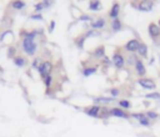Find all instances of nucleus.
Returning <instances> with one entry per match:
<instances>
[{"label": "nucleus", "mask_w": 160, "mask_h": 137, "mask_svg": "<svg viewBox=\"0 0 160 137\" xmlns=\"http://www.w3.org/2000/svg\"><path fill=\"white\" fill-rule=\"evenodd\" d=\"M159 24H160V20H159Z\"/></svg>", "instance_id": "obj_33"}, {"label": "nucleus", "mask_w": 160, "mask_h": 137, "mask_svg": "<svg viewBox=\"0 0 160 137\" xmlns=\"http://www.w3.org/2000/svg\"><path fill=\"white\" fill-rule=\"evenodd\" d=\"M51 70H53L51 62H50V61H44V62L41 64L40 68H39V73H40V75L43 76V79H45L46 76H50Z\"/></svg>", "instance_id": "obj_2"}, {"label": "nucleus", "mask_w": 160, "mask_h": 137, "mask_svg": "<svg viewBox=\"0 0 160 137\" xmlns=\"http://www.w3.org/2000/svg\"><path fill=\"white\" fill-rule=\"evenodd\" d=\"M44 8V5L43 4H38V5H35V10H41Z\"/></svg>", "instance_id": "obj_28"}, {"label": "nucleus", "mask_w": 160, "mask_h": 137, "mask_svg": "<svg viewBox=\"0 0 160 137\" xmlns=\"http://www.w3.org/2000/svg\"><path fill=\"white\" fill-rule=\"evenodd\" d=\"M51 3H53V0H44V6H49V5H51Z\"/></svg>", "instance_id": "obj_27"}, {"label": "nucleus", "mask_w": 160, "mask_h": 137, "mask_svg": "<svg viewBox=\"0 0 160 137\" xmlns=\"http://www.w3.org/2000/svg\"><path fill=\"white\" fill-rule=\"evenodd\" d=\"M31 19H40L41 20V15H31Z\"/></svg>", "instance_id": "obj_30"}, {"label": "nucleus", "mask_w": 160, "mask_h": 137, "mask_svg": "<svg viewBox=\"0 0 160 137\" xmlns=\"http://www.w3.org/2000/svg\"><path fill=\"white\" fill-rule=\"evenodd\" d=\"M138 84H139L140 86H143L144 89H148V90L155 89V84H154V81L150 80V79H140V80L138 81Z\"/></svg>", "instance_id": "obj_6"}, {"label": "nucleus", "mask_w": 160, "mask_h": 137, "mask_svg": "<svg viewBox=\"0 0 160 137\" xmlns=\"http://www.w3.org/2000/svg\"><path fill=\"white\" fill-rule=\"evenodd\" d=\"M95 71H97V68H95V67H90V68H85V70H84V75H85V76H89V75H91V74H94Z\"/></svg>", "instance_id": "obj_19"}, {"label": "nucleus", "mask_w": 160, "mask_h": 137, "mask_svg": "<svg viewBox=\"0 0 160 137\" xmlns=\"http://www.w3.org/2000/svg\"><path fill=\"white\" fill-rule=\"evenodd\" d=\"M148 31H149V35H150L153 39H156L158 36H160V27H159L155 23H150V24H149Z\"/></svg>", "instance_id": "obj_3"}, {"label": "nucleus", "mask_w": 160, "mask_h": 137, "mask_svg": "<svg viewBox=\"0 0 160 137\" xmlns=\"http://www.w3.org/2000/svg\"><path fill=\"white\" fill-rule=\"evenodd\" d=\"M89 9H90V10H94V11L100 10V9H102V3L99 2V0H94V2H90Z\"/></svg>", "instance_id": "obj_13"}, {"label": "nucleus", "mask_w": 160, "mask_h": 137, "mask_svg": "<svg viewBox=\"0 0 160 137\" xmlns=\"http://www.w3.org/2000/svg\"><path fill=\"white\" fill-rule=\"evenodd\" d=\"M14 62H15L18 66H23V65L25 64V60H24L23 57H15V59H14Z\"/></svg>", "instance_id": "obj_21"}, {"label": "nucleus", "mask_w": 160, "mask_h": 137, "mask_svg": "<svg viewBox=\"0 0 160 137\" xmlns=\"http://www.w3.org/2000/svg\"><path fill=\"white\" fill-rule=\"evenodd\" d=\"M113 62H114V65L116 66V67H119V68H121L123 66H124V64H125V60H124V57H123V55L121 54H114V56H113Z\"/></svg>", "instance_id": "obj_7"}, {"label": "nucleus", "mask_w": 160, "mask_h": 137, "mask_svg": "<svg viewBox=\"0 0 160 137\" xmlns=\"http://www.w3.org/2000/svg\"><path fill=\"white\" fill-rule=\"evenodd\" d=\"M105 26V20L104 19H98L95 23L91 24V27L93 29H103Z\"/></svg>", "instance_id": "obj_14"}, {"label": "nucleus", "mask_w": 160, "mask_h": 137, "mask_svg": "<svg viewBox=\"0 0 160 137\" xmlns=\"http://www.w3.org/2000/svg\"><path fill=\"white\" fill-rule=\"evenodd\" d=\"M154 4H153V0H141L138 5V9L140 11H150L153 9Z\"/></svg>", "instance_id": "obj_4"}, {"label": "nucleus", "mask_w": 160, "mask_h": 137, "mask_svg": "<svg viewBox=\"0 0 160 137\" xmlns=\"http://www.w3.org/2000/svg\"><path fill=\"white\" fill-rule=\"evenodd\" d=\"M120 14V4L119 3H114V5H113V8L110 9V11H109V16L114 20V19H118V15Z\"/></svg>", "instance_id": "obj_8"}, {"label": "nucleus", "mask_w": 160, "mask_h": 137, "mask_svg": "<svg viewBox=\"0 0 160 137\" xmlns=\"http://www.w3.org/2000/svg\"><path fill=\"white\" fill-rule=\"evenodd\" d=\"M109 114H111V115H114V116H116V117H123V118H128V117H129L126 112H124V111L120 110V109H111V111H110Z\"/></svg>", "instance_id": "obj_10"}, {"label": "nucleus", "mask_w": 160, "mask_h": 137, "mask_svg": "<svg viewBox=\"0 0 160 137\" xmlns=\"http://www.w3.org/2000/svg\"><path fill=\"white\" fill-rule=\"evenodd\" d=\"M80 20H91V18L90 16H81Z\"/></svg>", "instance_id": "obj_31"}, {"label": "nucleus", "mask_w": 160, "mask_h": 137, "mask_svg": "<svg viewBox=\"0 0 160 137\" xmlns=\"http://www.w3.org/2000/svg\"><path fill=\"white\" fill-rule=\"evenodd\" d=\"M99 112H100V107L99 106H93V107H90L88 111H86V114L88 115H90V116H98L99 115Z\"/></svg>", "instance_id": "obj_15"}, {"label": "nucleus", "mask_w": 160, "mask_h": 137, "mask_svg": "<svg viewBox=\"0 0 160 137\" xmlns=\"http://www.w3.org/2000/svg\"><path fill=\"white\" fill-rule=\"evenodd\" d=\"M111 93H113V96H116V95H119V91L114 89V90H111Z\"/></svg>", "instance_id": "obj_29"}, {"label": "nucleus", "mask_w": 160, "mask_h": 137, "mask_svg": "<svg viewBox=\"0 0 160 137\" xmlns=\"http://www.w3.org/2000/svg\"><path fill=\"white\" fill-rule=\"evenodd\" d=\"M54 25H55V23H54V21H51V26H50V31H53V29H54Z\"/></svg>", "instance_id": "obj_32"}, {"label": "nucleus", "mask_w": 160, "mask_h": 137, "mask_svg": "<svg viewBox=\"0 0 160 137\" xmlns=\"http://www.w3.org/2000/svg\"><path fill=\"white\" fill-rule=\"evenodd\" d=\"M138 54H139L141 57H146V55H148V46H146L144 43H140L139 49H138Z\"/></svg>", "instance_id": "obj_12"}, {"label": "nucleus", "mask_w": 160, "mask_h": 137, "mask_svg": "<svg viewBox=\"0 0 160 137\" xmlns=\"http://www.w3.org/2000/svg\"><path fill=\"white\" fill-rule=\"evenodd\" d=\"M133 116H134V117H136L141 125H144V126H149L150 121H149V118H148L145 115H141V114H140V115H139V114H135V115H133Z\"/></svg>", "instance_id": "obj_11"}, {"label": "nucleus", "mask_w": 160, "mask_h": 137, "mask_svg": "<svg viewBox=\"0 0 160 137\" xmlns=\"http://www.w3.org/2000/svg\"><path fill=\"white\" fill-rule=\"evenodd\" d=\"M119 105H120V107L129 109L130 107V102L129 101H119Z\"/></svg>", "instance_id": "obj_22"}, {"label": "nucleus", "mask_w": 160, "mask_h": 137, "mask_svg": "<svg viewBox=\"0 0 160 137\" xmlns=\"http://www.w3.org/2000/svg\"><path fill=\"white\" fill-rule=\"evenodd\" d=\"M111 27H113L114 31H119V30L121 29V23H120V20H119V19H114L113 23H111Z\"/></svg>", "instance_id": "obj_16"}, {"label": "nucleus", "mask_w": 160, "mask_h": 137, "mask_svg": "<svg viewBox=\"0 0 160 137\" xmlns=\"http://www.w3.org/2000/svg\"><path fill=\"white\" fill-rule=\"evenodd\" d=\"M135 68H136L138 75H140V76L146 74V68H145V66H144V64L141 61H136L135 62Z\"/></svg>", "instance_id": "obj_9"}, {"label": "nucleus", "mask_w": 160, "mask_h": 137, "mask_svg": "<svg viewBox=\"0 0 160 137\" xmlns=\"http://www.w3.org/2000/svg\"><path fill=\"white\" fill-rule=\"evenodd\" d=\"M25 6V3L23 2V0H15V2H13V8L14 9H23Z\"/></svg>", "instance_id": "obj_17"}, {"label": "nucleus", "mask_w": 160, "mask_h": 137, "mask_svg": "<svg viewBox=\"0 0 160 137\" xmlns=\"http://www.w3.org/2000/svg\"><path fill=\"white\" fill-rule=\"evenodd\" d=\"M148 98H160V93L158 92H154V93H150V95H146Z\"/></svg>", "instance_id": "obj_23"}, {"label": "nucleus", "mask_w": 160, "mask_h": 137, "mask_svg": "<svg viewBox=\"0 0 160 137\" xmlns=\"http://www.w3.org/2000/svg\"><path fill=\"white\" fill-rule=\"evenodd\" d=\"M41 64H43V61L40 60V59H35L34 60V62H33V67H35V68H40V66H41Z\"/></svg>", "instance_id": "obj_20"}, {"label": "nucleus", "mask_w": 160, "mask_h": 137, "mask_svg": "<svg viewBox=\"0 0 160 137\" xmlns=\"http://www.w3.org/2000/svg\"><path fill=\"white\" fill-rule=\"evenodd\" d=\"M23 49L29 55H34V52L37 50V44L34 43L33 39H24V41H23Z\"/></svg>", "instance_id": "obj_1"}, {"label": "nucleus", "mask_w": 160, "mask_h": 137, "mask_svg": "<svg viewBox=\"0 0 160 137\" xmlns=\"http://www.w3.org/2000/svg\"><path fill=\"white\" fill-rule=\"evenodd\" d=\"M159 46H160V44H159Z\"/></svg>", "instance_id": "obj_34"}, {"label": "nucleus", "mask_w": 160, "mask_h": 137, "mask_svg": "<svg viewBox=\"0 0 160 137\" xmlns=\"http://www.w3.org/2000/svg\"><path fill=\"white\" fill-rule=\"evenodd\" d=\"M97 102H100V104H110L113 101V98H106V97H99V98H95Z\"/></svg>", "instance_id": "obj_18"}, {"label": "nucleus", "mask_w": 160, "mask_h": 137, "mask_svg": "<svg viewBox=\"0 0 160 137\" xmlns=\"http://www.w3.org/2000/svg\"><path fill=\"white\" fill-rule=\"evenodd\" d=\"M136 61H138V60H135V57H134V56H132V57L129 56V59H128V64H129V65H130L132 62H134V64H135Z\"/></svg>", "instance_id": "obj_26"}, {"label": "nucleus", "mask_w": 160, "mask_h": 137, "mask_svg": "<svg viewBox=\"0 0 160 137\" xmlns=\"http://www.w3.org/2000/svg\"><path fill=\"white\" fill-rule=\"evenodd\" d=\"M146 117H148V118H156L158 115H156L155 112H148V114H146Z\"/></svg>", "instance_id": "obj_25"}, {"label": "nucleus", "mask_w": 160, "mask_h": 137, "mask_svg": "<svg viewBox=\"0 0 160 137\" xmlns=\"http://www.w3.org/2000/svg\"><path fill=\"white\" fill-rule=\"evenodd\" d=\"M139 45H140V43H139L136 39H133V40L128 41V43L125 44V50H126V51H129V52L138 51V49H139Z\"/></svg>", "instance_id": "obj_5"}, {"label": "nucleus", "mask_w": 160, "mask_h": 137, "mask_svg": "<svg viewBox=\"0 0 160 137\" xmlns=\"http://www.w3.org/2000/svg\"><path fill=\"white\" fill-rule=\"evenodd\" d=\"M44 80H45V85H46V87H49V86L51 85V76H46Z\"/></svg>", "instance_id": "obj_24"}]
</instances>
